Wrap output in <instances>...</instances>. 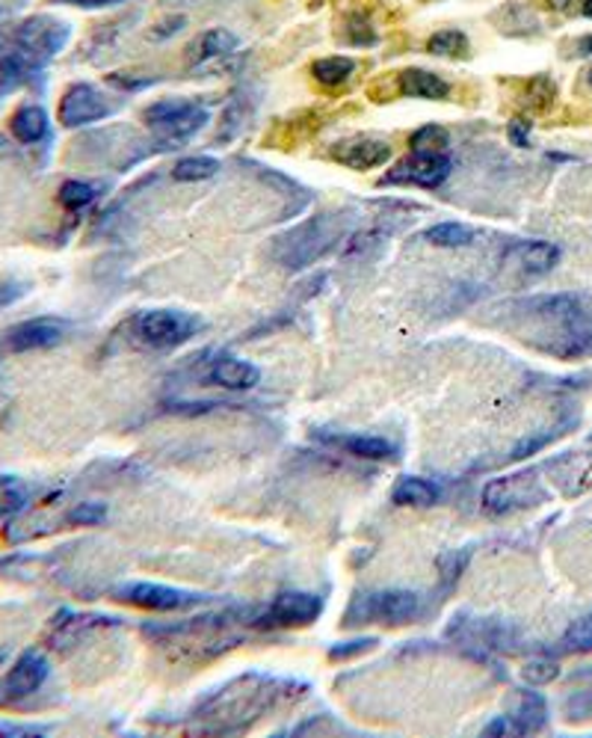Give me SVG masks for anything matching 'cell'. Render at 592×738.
Wrapping results in <instances>:
<instances>
[{
    "label": "cell",
    "instance_id": "obj_1",
    "mask_svg": "<svg viewBox=\"0 0 592 738\" xmlns=\"http://www.w3.org/2000/svg\"><path fill=\"white\" fill-rule=\"evenodd\" d=\"M518 338L554 359L592 357V303L581 293H542L506 305Z\"/></svg>",
    "mask_w": 592,
    "mask_h": 738
},
{
    "label": "cell",
    "instance_id": "obj_2",
    "mask_svg": "<svg viewBox=\"0 0 592 738\" xmlns=\"http://www.w3.org/2000/svg\"><path fill=\"white\" fill-rule=\"evenodd\" d=\"M347 238V220L341 214H317L308 217L291 232H285L273 243V259L279 261L285 271H305L317 261L338 250V243Z\"/></svg>",
    "mask_w": 592,
    "mask_h": 738
},
{
    "label": "cell",
    "instance_id": "obj_3",
    "mask_svg": "<svg viewBox=\"0 0 592 738\" xmlns=\"http://www.w3.org/2000/svg\"><path fill=\"white\" fill-rule=\"evenodd\" d=\"M65 39H68V27L51 18H30L18 24V30L12 36V48L0 63V72L10 80H22L27 72L54 60L63 51Z\"/></svg>",
    "mask_w": 592,
    "mask_h": 738
},
{
    "label": "cell",
    "instance_id": "obj_4",
    "mask_svg": "<svg viewBox=\"0 0 592 738\" xmlns=\"http://www.w3.org/2000/svg\"><path fill=\"white\" fill-rule=\"evenodd\" d=\"M202 329V321L178 309H149L130 321V333L140 348L175 350Z\"/></svg>",
    "mask_w": 592,
    "mask_h": 738
},
{
    "label": "cell",
    "instance_id": "obj_5",
    "mask_svg": "<svg viewBox=\"0 0 592 738\" xmlns=\"http://www.w3.org/2000/svg\"><path fill=\"white\" fill-rule=\"evenodd\" d=\"M420 614V597L412 590H367L350 602L344 626L358 623H386V626H406Z\"/></svg>",
    "mask_w": 592,
    "mask_h": 738
},
{
    "label": "cell",
    "instance_id": "obj_6",
    "mask_svg": "<svg viewBox=\"0 0 592 738\" xmlns=\"http://www.w3.org/2000/svg\"><path fill=\"white\" fill-rule=\"evenodd\" d=\"M146 122L158 130L163 149H181L207 125V110L190 98H161L146 108Z\"/></svg>",
    "mask_w": 592,
    "mask_h": 738
},
{
    "label": "cell",
    "instance_id": "obj_7",
    "mask_svg": "<svg viewBox=\"0 0 592 738\" xmlns=\"http://www.w3.org/2000/svg\"><path fill=\"white\" fill-rule=\"evenodd\" d=\"M285 685L273 683V679H259V676H247V679H237L228 688H223L219 695L211 697L205 706L199 709V715L205 717H240L243 721V712H264V709L273 703V697H279V691Z\"/></svg>",
    "mask_w": 592,
    "mask_h": 738
},
{
    "label": "cell",
    "instance_id": "obj_8",
    "mask_svg": "<svg viewBox=\"0 0 592 738\" xmlns=\"http://www.w3.org/2000/svg\"><path fill=\"white\" fill-rule=\"evenodd\" d=\"M451 154L448 152H412L410 158L388 170L379 185H403V187H424V190H432L439 187L451 175Z\"/></svg>",
    "mask_w": 592,
    "mask_h": 738
},
{
    "label": "cell",
    "instance_id": "obj_9",
    "mask_svg": "<svg viewBox=\"0 0 592 738\" xmlns=\"http://www.w3.org/2000/svg\"><path fill=\"white\" fill-rule=\"evenodd\" d=\"M545 499V492L539 489L533 475H509V478L489 480L483 487V508L492 516H504V513L521 511L528 504H539Z\"/></svg>",
    "mask_w": 592,
    "mask_h": 738
},
{
    "label": "cell",
    "instance_id": "obj_10",
    "mask_svg": "<svg viewBox=\"0 0 592 738\" xmlns=\"http://www.w3.org/2000/svg\"><path fill=\"white\" fill-rule=\"evenodd\" d=\"M116 113V104L108 96H101L96 87L89 84H75L65 89L63 101H60V122L65 128H84L92 122L108 120Z\"/></svg>",
    "mask_w": 592,
    "mask_h": 738
},
{
    "label": "cell",
    "instance_id": "obj_11",
    "mask_svg": "<svg viewBox=\"0 0 592 738\" xmlns=\"http://www.w3.org/2000/svg\"><path fill=\"white\" fill-rule=\"evenodd\" d=\"M448 638H456L463 643H477L483 650L497 652H518V631L513 626H506L501 620H468V617H453L448 626Z\"/></svg>",
    "mask_w": 592,
    "mask_h": 738
},
{
    "label": "cell",
    "instance_id": "obj_12",
    "mask_svg": "<svg viewBox=\"0 0 592 738\" xmlns=\"http://www.w3.org/2000/svg\"><path fill=\"white\" fill-rule=\"evenodd\" d=\"M116 599L137 605L146 611H181L190 605H199L202 597L190 593V590H178V587L154 585V581H137V585H125L116 590Z\"/></svg>",
    "mask_w": 592,
    "mask_h": 738
},
{
    "label": "cell",
    "instance_id": "obj_13",
    "mask_svg": "<svg viewBox=\"0 0 592 738\" xmlns=\"http://www.w3.org/2000/svg\"><path fill=\"white\" fill-rule=\"evenodd\" d=\"M320 611H324V599L320 597L305 593V590H285V593H279L269 602L261 623L281 626V629H300V626H308V623L320 617Z\"/></svg>",
    "mask_w": 592,
    "mask_h": 738
},
{
    "label": "cell",
    "instance_id": "obj_14",
    "mask_svg": "<svg viewBox=\"0 0 592 738\" xmlns=\"http://www.w3.org/2000/svg\"><path fill=\"white\" fill-rule=\"evenodd\" d=\"M48 671L51 667L39 652H24L22 659L10 667V674L0 679V706H12L24 697L36 695L48 679Z\"/></svg>",
    "mask_w": 592,
    "mask_h": 738
},
{
    "label": "cell",
    "instance_id": "obj_15",
    "mask_svg": "<svg viewBox=\"0 0 592 738\" xmlns=\"http://www.w3.org/2000/svg\"><path fill=\"white\" fill-rule=\"evenodd\" d=\"M329 158L347 170L367 173V170H377L391 161V142L377 140V137H347V140L335 142L329 149Z\"/></svg>",
    "mask_w": 592,
    "mask_h": 738
},
{
    "label": "cell",
    "instance_id": "obj_16",
    "mask_svg": "<svg viewBox=\"0 0 592 738\" xmlns=\"http://www.w3.org/2000/svg\"><path fill=\"white\" fill-rule=\"evenodd\" d=\"M317 442L332 446L350 456H362V460H391L398 454V448L391 446L382 436H365V434H335V430H314Z\"/></svg>",
    "mask_w": 592,
    "mask_h": 738
},
{
    "label": "cell",
    "instance_id": "obj_17",
    "mask_svg": "<svg viewBox=\"0 0 592 738\" xmlns=\"http://www.w3.org/2000/svg\"><path fill=\"white\" fill-rule=\"evenodd\" d=\"M7 341H10V348L15 353L54 348V345L63 341V324L51 321V317H36V321H27V324L12 326Z\"/></svg>",
    "mask_w": 592,
    "mask_h": 738
},
{
    "label": "cell",
    "instance_id": "obj_18",
    "mask_svg": "<svg viewBox=\"0 0 592 738\" xmlns=\"http://www.w3.org/2000/svg\"><path fill=\"white\" fill-rule=\"evenodd\" d=\"M207 383H214V386L228 391H247L259 386L261 371L255 368L252 362H247V359L223 357L216 359L214 365H211V371H207Z\"/></svg>",
    "mask_w": 592,
    "mask_h": 738
},
{
    "label": "cell",
    "instance_id": "obj_19",
    "mask_svg": "<svg viewBox=\"0 0 592 738\" xmlns=\"http://www.w3.org/2000/svg\"><path fill=\"white\" fill-rule=\"evenodd\" d=\"M513 259L521 267V273L545 276V273H551L560 264V247L549 243V240H525V243L513 247Z\"/></svg>",
    "mask_w": 592,
    "mask_h": 738
},
{
    "label": "cell",
    "instance_id": "obj_20",
    "mask_svg": "<svg viewBox=\"0 0 592 738\" xmlns=\"http://www.w3.org/2000/svg\"><path fill=\"white\" fill-rule=\"evenodd\" d=\"M398 89L410 98H424V101H444L451 96V84L427 68H406L398 75Z\"/></svg>",
    "mask_w": 592,
    "mask_h": 738
},
{
    "label": "cell",
    "instance_id": "obj_21",
    "mask_svg": "<svg viewBox=\"0 0 592 738\" xmlns=\"http://www.w3.org/2000/svg\"><path fill=\"white\" fill-rule=\"evenodd\" d=\"M237 36L226 27H214V30H205L193 45H190V60L196 65L211 63V60H219V57H228L231 51H237Z\"/></svg>",
    "mask_w": 592,
    "mask_h": 738
},
{
    "label": "cell",
    "instance_id": "obj_22",
    "mask_svg": "<svg viewBox=\"0 0 592 738\" xmlns=\"http://www.w3.org/2000/svg\"><path fill=\"white\" fill-rule=\"evenodd\" d=\"M442 499V489L427 478H400L391 489V501L398 508H430Z\"/></svg>",
    "mask_w": 592,
    "mask_h": 738
},
{
    "label": "cell",
    "instance_id": "obj_23",
    "mask_svg": "<svg viewBox=\"0 0 592 738\" xmlns=\"http://www.w3.org/2000/svg\"><path fill=\"white\" fill-rule=\"evenodd\" d=\"M420 240H427L432 247H442V250H465L477 243V228H471L468 223H436V226L424 228Z\"/></svg>",
    "mask_w": 592,
    "mask_h": 738
},
{
    "label": "cell",
    "instance_id": "obj_24",
    "mask_svg": "<svg viewBox=\"0 0 592 738\" xmlns=\"http://www.w3.org/2000/svg\"><path fill=\"white\" fill-rule=\"evenodd\" d=\"M12 137L24 146L39 142L48 134V113L36 104H24L22 110H15V116L10 120Z\"/></svg>",
    "mask_w": 592,
    "mask_h": 738
},
{
    "label": "cell",
    "instance_id": "obj_25",
    "mask_svg": "<svg viewBox=\"0 0 592 738\" xmlns=\"http://www.w3.org/2000/svg\"><path fill=\"white\" fill-rule=\"evenodd\" d=\"M513 727H516V736H525V733H539L549 721V706L545 700L537 695V691H525L521 700H518V709L509 715Z\"/></svg>",
    "mask_w": 592,
    "mask_h": 738
},
{
    "label": "cell",
    "instance_id": "obj_26",
    "mask_svg": "<svg viewBox=\"0 0 592 738\" xmlns=\"http://www.w3.org/2000/svg\"><path fill=\"white\" fill-rule=\"evenodd\" d=\"M353 72L355 60H350V57L344 54L324 57V60H317V63L312 65L314 80L324 84V87H341V84H347V80L353 77Z\"/></svg>",
    "mask_w": 592,
    "mask_h": 738
},
{
    "label": "cell",
    "instance_id": "obj_27",
    "mask_svg": "<svg viewBox=\"0 0 592 738\" xmlns=\"http://www.w3.org/2000/svg\"><path fill=\"white\" fill-rule=\"evenodd\" d=\"M219 173V161L216 158H207V154H193V158H184L173 166L175 182H207Z\"/></svg>",
    "mask_w": 592,
    "mask_h": 738
},
{
    "label": "cell",
    "instance_id": "obj_28",
    "mask_svg": "<svg viewBox=\"0 0 592 738\" xmlns=\"http://www.w3.org/2000/svg\"><path fill=\"white\" fill-rule=\"evenodd\" d=\"M427 51L436 57H451V60H456V57H468L471 42H468V36L463 30H439L430 36Z\"/></svg>",
    "mask_w": 592,
    "mask_h": 738
},
{
    "label": "cell",
    "instance_id": "obj_29",
    "mask_svg": "<svg viewBox=\"0 0 592 738\" xmlns=\"http://www.w3.org/2000/svg\"><path fill=\"white\" fill-rule=\"evenodd\" d=\"M448 146H451V134L442 125H424L410 140L412 152H448Z\"/></svg>",
    "mask_w": 592,
    "mask_h": 738
},
{
    "label": "cell",
    "instance_id": "obj_30",
    "mask_svg": "<svg viewBox=\"0 0 592 738\" xmlns=\"http://www.w3.org/2000/svg\"><path fill=\"white\" fill-rule=\"evenodd\" d=\"M563 652H592V614L575 620L560 641Z\"/></svg>",
    "mask_w": 592,
    "mask_h": 738
},
{
    "label": "cell",
    "instance_id": "obj_31",
    "mask_svg": "<svg viewBox=\"0 0 592 738\" xmlns=\"http://www.w3.org/2000/svg\"><path fill=\"white\" fill-rule=\"evenodd\" d=\"M27 501V487L18 478H0V520L18 513Z\"/></svg>",
    "mask_w": 592,
    "mask_h": 738
},
{
    "label": "cell",
    "instance_id": "obj_32",
    "mask_svg": "<svg viewBox=\"0 0 592 738\" xmlns=\"http://www.w3.org/2000/svg\"><path fill=\"white\" fill-rule=\"evenodd\" d=\"M98 190L92 185H87V182H65L63 187H60V202H63V208H68V211H80V208H87L96 202Z\"/></svg>",
    "mask_w": 592,
    "mask_h": 738
},
{
    "label": "cell",
    "instance_id": "obj_33",
    "mask_svg": "<svg viewBox=\"0 0 592 738\" xmlns=\"http://www.w3.org/2000/svg\"><path fill=\"white\" fill-rule=\"evenodd\" d=\"M554 98H557V87H554V80H551L549 75H537L533 80H528L525 101H528L530 108H537V110L551 108V104H554Z\"/></svg>",
    "mask_w": 592,
    "mask_h": 738
},
{
    "label": "cell",
    "instance_id": "obj_34",
    "mask_svg": "<svg viewBox=\"0 0 592 738\" xmlns=\"http://www.w3.org/2000/svg\"><path fill=\"white\" fill-rule=\"evenodd\" d=\"M521 676L528 685H551L560 676V664L551 662V659H533V662L525 664Z\"/></svg>",
    "mask_w": 592,
    "mask_h": 738
},
{
    "label": "cell",
    "instance_id": "obj_35",
    "mask_svg": "<svg viewBox=\"0 0 592 738\" xmlns=\"http://www.w3.org/2000/svg\"><path fill=\"white\" fill-rule=\"evenodd\" d=\"M563 715H566V721H571V724L592 721V691H578V695L566 697Z\"/></svg>",
    "mask_w": 592,
    "mask_h": 738
},
{
    "label": "cell",
    "instance_id": "obj_36",
    "mask_svg": "<svg viewBox=\"0 0 592 738\" xmlns=\"http://www.w3.org/2000/svg\"><path fill=\"white\" fill-rule=\"evenodd\" d=\"M377 638H358V641H347V643H335L329 650V659L332 662H344V659H353V655H362V652L374 650L377 647Z\"/></svg>",
    "mask_w": 592,
    "mask_h": 738
},
{
    "label": "cell",
    "instance_id": "obj_37",
    "mask_svg": "<svg viewBox=\"0 0 592 738\" xmlns=\"http://www.w3.org/2000/svg\"><path fill=\"white\" fill-rule=\"evenodd\" d=\"M347 30H350V33H347V42H350V45H374V42H377V33H374L370 22H367V18H362V15H353Z\"/></svg>",
    "mask_w": 592,
    "mask_h": 738
},
{
    "label": "cell",
    "instance_id": "obj_38",
    "mask_svg": "<svg viewBox=\"0 0 592 738\" xmlns=\"http://www.w3.org/2000/svg\"><path fill=\"white\" fill-rule=\"evenodd\" d=\"M104 516H108V508H104V504H98V501H87V504L75 508L68 520L77 522V525H98Z\"/></svg>",
    "mask_w": 592,
    "mask_h": 738
},
{
    "label": "cell",
    "instance_id": "obj_39",
    "mask_svg": "<svg viewBox=\"0 0 592 738\" xmlns=\"http://www.w3.org/2000/svg\"><path fill=\"white\" fill-rule=\"evenodd\" d=\"M184 27H187V18H184V15H173V18H166V22L154 24L149 30V36L154 42H163V39H169L175 33H181Z\"/></svg>",
    "mask_w": 592,
    "mask_h": 738
},
{
    "label": "cell",
    "instance_id": "obj_40",
    "mask_svg": "<svg viewBox=\"0 0 592 738\" xmlns=\"http://www.w3.org/2000/svg\"><path fill=\"white\" fill-rule=\"evenodd\" d=\"M108 80L118 89H142V87H149V84H154V77H149V75L137 77L134 72H116V75H110Z\"/></svg>",
    "mask_w": 592,
    "mask_h": 738
},
{
    "label": "cell",
    "instance_id": "obj_41",
    "mask_svg": "<svg viewBox=\"0 0 592 738\" xmlns=\"http://www.w3.org/2000/svg\"><path fill=\"white\" fill-rule=\"evenodd\" d=\"M551 439H554V434H542V436H533V439H525V442H518L516 451H513V460H525V456L539 451V448L549 446Z\"/></svg>",
    "mask_w": 592,
    "mask_h": 738
},
{
    "label": "cell",
    "instance_id": "obj_42",
    "mask_svg": "<svg viewBox=\"0 0 592 738\" xmlns=\"http://www.w3.org/2000/svg\"><path fill=\"white\" fill-rule=\"evenodd\" d=\"M506 134H509L513 146L525 149V146L530 142V122L528 120H513V122H509V128H506Z\"/></svg>",
    "mask_w": 592,
    "mask_h": 738
},
{
    "label": "cell",
    "instance_id": "obj_43",
    "mask_svg": "<svg viewBox=\"0 0 592 738\" xmlns=\"http://www.w3.org/2000/svg\"><path fill=\"white\" fill-rule=\"evenodd\" d=\"M22 293H24L22 285H0V309H3V305L15 303V300H18Z\"/></svg>",
    "mask_w": 592,
    "mask_h": 738
},
{
    "label": "cell",
    "instance_id": "obj_44",
    "mask_svg": "<svg viewBox=\"0 0 592 738\" xmlns=\"http://www.w3.org/2000/svg\"><path fill=\"white\" fill-rule=\"evenodd\" d=\"M63 3H72L80 10H98V7H110V3H122V0H63Z\"/></svg>",
    "mask_w": 592,
    "mask_h": 738
},
{
    "label": "cell",
    "instance_id": "obj_45",
    "mask_svg": "<svg viewBox=\"0 0 592 738\" xmlns=\"http://www.w3.org/2000/svg\"><path fill=\"white\" fill-rule=\"evenodd\" d=\"M575 54L592 57V33H587V36H581V39L575 42Z\"/></svg>",
    "mask_w": 592,
    "mask_h": 738
},
{
    "label": "cell",
    "instance_id": "obj_46",
    "mask_svg": "<svg viewBox=\"0 0 592 738\" xmlns=\"http://www.w3.org/2000/svg\"><path fill=\"white\" fill-rule=\"evenodd\" d=\"M549 3H551V10L566 12V10H571V7H575L578 0H549Z\"/></svg>",
    "mask_w": 592,
    "mask_h": 738
},
{
    "label": "cell",
    "instance_id": "obj_47",
    "mask_svg": "<svg viewBox=\"0 0 592 738\" xmlns=\"http://www.w3.org/2000/svg\"><path fill=\"white\" fill-rule=\"evenodd\" d=\"M583 15H587V18H592V0H583Z\"/></svg>",
    "mask_w": 592,
    "mask_h": 738
},
{
    "label": "cell",
    "instance_id": "obj_48",
    "mask_svg": "<svg viewBox=\"0 0 592 738\" xmlns=\"http://www.w3.org/2000/svg\"><path fill=\"white\" fill-rule=\"evenodd\" d=\"M587 84H590V89H592V68H590V72H587Z\"/></svg>",
    "mask_w": 592,
    "mask_h": 738
},
{
    "label": "cell",
    "instance_id": "obj_49",
    "mask_svg": "<svg viewBox=\"0 0 592 738\" xmlns=\"http://www.w3.org/2000/svg\"><path fill=\"white\" fill-rule=\"evenodd\" d=\"M3 659H7V650H0V664H3Z\"/></svg>",
    "mask_w": 592,
    "mask_h": 738
}]
</instances>
